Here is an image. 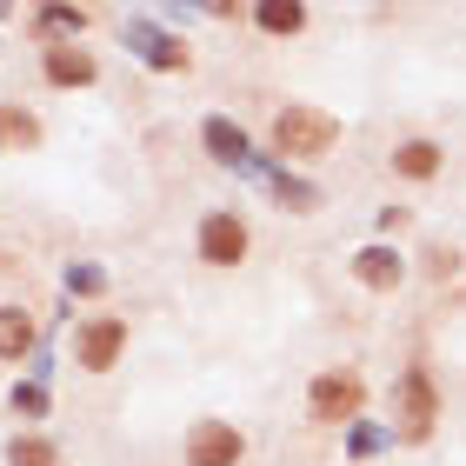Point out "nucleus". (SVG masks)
<instances>
[{
	"instance_id": "1",
	"label": "nucleus",
	"mask_w": 466,
	"mask_h": 466,
	"mask_svg": "<svg viewBox=\"0 0 466 466\" xmlns=\"http://www.w3.org/2000/svg\"><path fill=\"white\" fill-rule=\"evenodd\" d=\"M333 140H340V120L320 114V107H287L273 120V147L280 154H327Z\"/></svg>"
},
{
	"instance_id": "2",
	"label": "nucleus",
	"mask_w": 466,
	"mask_h": 466,
	"mask_svg": "<svg viewBox=\"0 0 466 466\" xmlns=\"http://www.w3.org/2000/svg\"><path fill=\"white\" fill-rule=\"evenodd\" d=\"M187 460L194 466H233L240 460V433L220 427V420H200V427L187 433Z\"/></svg>"
},
{
	"instance_id": "3",
	"label": "nucleus",
	"mask_w": 466,
	"mask_h": 466,
	"mask_svg": "<svg viewBox=\"0 0 466 466\" xmlns=\"http://www.w3.org/2000/svg\"><path fill=\"white\" fill-rule=\"evenodd\" d=\"M240 253H247V227L233 220V214H214V220L200 227V260L207 267H233Z\"/></svg>"
},
{
	"instance_id": "4",
	"label": "nucleus",
	"mask_w": 466,
	"mask_h": 466,
	"mask_svg": "<svg viewBox=\"0 0 466 466\" xmlns=\"http://www.w3.org/2000/svg\"><path fill=\"white\" fill-rule=\"evenodd\" d=\"M353 407H360L353 373H320L313 380V420H353Z\"/></svg>"
},
{
	"instance_id": "5",
	"label": "nucleus",
	"mask_w": 466,
	"mask_h": 466,
	"mask_svg": "<svg viewBox=\"0 0 466 466\" xmlns=\"http://www.w3.org/2000/svg\"><path fill=\"white\" fill-rule=\"evenodd\" d=\"M433 427V387H427V373H407L400 380V433L420 440Z\"/></svg>"
},
{
	"instance_id": "6",
	"label": "nucleus",
	"mask_w": 466,
	"mask_h": 466,
	"mask_svg": "<svg viewBox=\"0 0 466 466\" xmlns=\"http://www.w3.org/2000/svg\"><path fill=\"white\" fill-rule=\"evenodd\" d=\"M120 340H127V327L120 320H94L87 333H80V367H114V353H120Z\"/></svg>"
},
{
	"instance_id": "7",
	"label": "nucleus",
	"mask_w": 466,
	"mask_h": 466,
	"mask_svg": "<svg viewBox=\"0 0 466 466\" xmlns=\"http://www.w3.org/2000/svg\"><path fill=\"white\" fill-rule=\"evenodd\" d=\"M127 40H134V54L147 60V67H180V40H167V34H154V27H127Z\"/></svg>"
},
{
	"instance_id": "8",
	"label": "nucleus",
	"mask_w": 466,
	"mask_h": 466,
	"mask_svg": "<svg viewBox=\"0 0 466 466\" xmlns=\"http://www.w3.org/2000/svg\"><path fill=\"white\" fill-rule=\"evenodd\" d=\"M47 80H60V87H87V80H94V60L80 54V47H54V54H47Z\"/></svg>"
},
{
	"instance_id": "9",
	"label": "nucleus",
	"mask_w": 466,
	"mask_h": 466,
	"mask_svg": "<svg viewBox=\"0 0 466 466\" xmlns=\"http://www.w3.org/2000/svg\"><path fill=\"white\" fill-rule=\"evenodd\" d=\"M353 273H360L367 287H400V253H393V247H367V253L353 260Z\"/></svg>"
},
{
	"instance_id": "10",
	"label": "nucleus",
	"mask_w": 466,
	"mask_h": 466,
	"mask_svg": "<svg viewBox=\"0 0 466 466\" xmlns=\"http://www.w3.org/2000/svg\"><path fill=\"white\" fill-rule=\"evenodd\" d=\"M34 347V320L20 307H0V360H20Z\"/></svg>"
},
{
	"instance_id": "11",
	"label": "nucleus",
	"mask_w": 466,
	"mask_h": 466,
	"mask_svg": "<svg viewBox=\"0 0 466 466\" xmlns=\"http://www.w3.org/2000/svg\"><path fill=\"white\" fill-rule=\"evenodd\" d=\"M207 154L227 160V167H240V160H247V134H240L233 120H207Z\"/></svg>"
},
{
	"instance_id": "12",
	"label": "nucleus",
	"mask_w": 466,
	"mask_h": 466,
	"mask_svg": "<svg viewBox=\"0 0 466 466\" xmlns=\"http://www.w3.org/2000/svg\"><path fill=\"white\" fill-rule=\"evenodd\" d=\"M393 167H400V174H407V180H427L433 167H440V154H433L427 140H407V147H400V154H393Z\"/></svg>"
},
{
	"instance_id": "13",
	"label": "nucleus",
	"mask_w": 466,
	"mask_h": 466,
	"mask_svg": "<svg viewBox=\"0 0 466 466\" xmlns=\"http://www.w3.org/2000/svg\"><path fill=\"white\" fill-rule=\"evenodd\" d=\"M7 466H60V453L47 447V440H14V447H7Z\"/></svg>"
},
{
	"instance_id": "14",
	"label": "nucleus",
	"mask_w": 466,
	"mask_h": 466,
	"mask_svg": "<svg viewBox=\"0 0 466 466\" xmlns=\"http://www.w3.org/2000/svg\"><path fill=\"white\" fill-rule=\"evenodd\" d=\"M0 140H7V147H34V140H40V127H34L27 114H14V107H0Z\"/></svg>"
},
{
	"instance_id": "15",
	"label": "nucleus",
	"mask_w": 466,
	"mask_h": 466,
	"mask_svg": "<svg viewBox=\"0 0 466 466\" xmlns=\"http://www.w3.org/2000/svg\"><path fill=\"white\" fill-rule=\"evenodd\" d=\"M260 27H267V34H293V27H300V7H293V0H267V7H260Z\"/></svg>"
},
{
	"instance_id": "16",
	"label": "nucleus",
	"mask_w": 466,
	"mask_h": 466,
	"mask_svg": "<svg viewBox=\"0 0 466 466\" xmlns=\"http://www.w3.org/2000/svg\"><path fill=\"white\" fill-rule=\"evenodd\" d=\"M80 20H87V14H80V7H40V27H54V34H80Z\"/></svg>"
},
{
	"instance_id": "17",
	"label": "nucleus",
	"mask_w": 466,
	"mask_h": 466,
	"mask_svg": "<svg viewBox=\"0 0 466 466\" xmlns=\"http://www.w3.org/2000/svg\"><path fill=\"white\" fill-rule=\"evenodd\" d=\"M100 287H107V280H100V267H74L67 273V293H100Z\"/></svg>"
},
{
	"instance_id": "18",
	"label": "nucleus",
	"mask_w": 466,
	"mask_h": 466,
	"mask_svg": "<svg viewBox=\"0 0 466 466\" xmlns=\"http://www.w3.org/2000/svg\"><path fill=\"white\" fill-rule=\"evenodd\" d=\"M14 407L20 413H40V407H47V393H40V387H14Z\"/></svg>"
}]
</instances>
